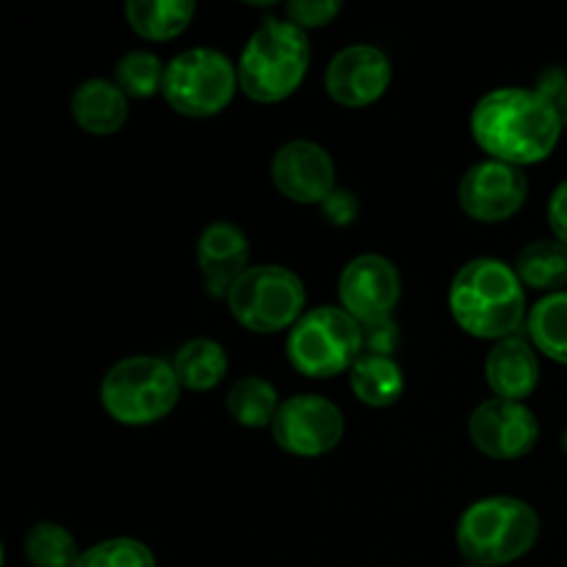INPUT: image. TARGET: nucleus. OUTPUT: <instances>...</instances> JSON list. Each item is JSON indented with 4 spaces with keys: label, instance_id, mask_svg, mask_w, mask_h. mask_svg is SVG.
<instances>
[{
    "label": "nucleus",
    "instance_id": "1",
    "mask_svg": "<svg viewBox=\"0 0 567 567\" xmlns=\"http://www.w3.org/2000/svg\"><path fill=\"white\" fill-rule=\"evenodd\" d=\"M557 103L537 89L507 86L485 94L471 114L476 144L496 161L513 166L540 164L563 136Z\"/></svg>",
    "mask_w": 567,
    "mask_h": 567
},
{
    "label": "nucleus",
    "instance_id": "2",
    "mask_svg": "<svg viewBox=\"0 0 567 567\" xmlns=\"http://www.w3.org/2000/svg\"><path fill=\"white\" fill-rule=\"evenodd\" d=\"M454 321L468 336L502 341L518 336L526 316V286L518 271L498 258H474L454 275L449 288Z\"/></svg>",
    "mask_w": 567,
    "mask_h": 567
},
{
    "label": "nucleus",
    "instance_id": "3",
    "mask_svg": "<svg viewBox=\"0 0 567 567\" xmlns=\"http://www.w3.org/2000/svg\"><path fill=\"white\" fill-rule=\"evenodd\" d=\"M310 64L308 31L282 17H266L238 59V86L258 103H280L305 81Z\"/></svg>",
    "mask_w": 567,
    "mask_h": 567
},
{
    "label": "nucleus",
    "instance_id": "4",
    "mask_svg": "<svg viewBox=\"0 0 567 567\" xmlns=\"http://www.w3.org/2000/svg\"><path fill=\"white\" fill-rule=\"evenodd\" d=\"M540 537V515L515 496L471 504L457 524V548L471 565L498 567L526 557Z\"/></svg>",
    "mask_w": 567,
    "mask_h": 567
},
{
    "label": "nucleus",
    "instance_id": "5",
    "mask_svg": "<svg viewBox=\"0 0 567 567\" xmlns=\"http://www.w3.org/2000/svg\"><path fill=\"white\" fill-rule=\"evenodd\" d=\"M175 365L155 354H133L111 365L100 385L105 413L122 426H147L166 419L181 399Z\"/></svg>",
    "mask_w": 567,
    "mask_h": 567
},
{
    "label": "nucleus",
    "instance_id": "6",
    "mask_svg": "<svg viewBox=\"0 0 567 567\" xmlns=\"http://www.w3.org/2000/svg\"><path fill=\"white\" fill-rule=\"evenodd\" d=\"M286 354L299 374L327 380L352 371L363 354V327L343 308L308 310L288 332Z\"/></svg>",
    "mask_w": 567,
    "mask_h": 567
},
{
    "label": "nucleus",
    "instance_id": "7",
    "mask_svg": "<svg viewBox=\"0 0 567 567\" xmlns=\"http://www.w3.org/2000/svg\"><path fill=\"white\" fill-rule=\"evenodd\" d=\"M236 89L238 66L221 50L188 48L166 64L161 94L177 114L208 120L230 105Z\"/></svg>",
    "mask_w": 567,
    "mask_h": 567
},
{
    "label": "nucleus",
    "instance_id": "8",
    "mask_svg": "<svg viewBox=\"0 0 567 567\" xmlns=\"http://www.w3.org/2000/svg\"><path fill=\"white\" fill-rule=\"evenodd\" d=\"M233 319L255 336L288 330L305 316V286L291 269L277 264L249 266L227 293Z\"/></svg>",
    "mask_w": 567,
    "mask_h": 567
},
{
    "label": "nucleus",
    "instance_id": "9",
    "mask_svg": "<svg viewBox=\"0 0 567 567\" xmlns=\"http://www.w3.org/2000/svg\"><path fill=\"white\" fill-rule=\"evenodd\" d=\"M271 435L277 446L293 457H321L341 443L343 413L330 399L299 393L280 404Z\"/></svg>",
    "mask_w": 567,
    "mask_h": 567
},
{
    "label": "nucleus",
    "instance_id": "10",
    "mask_svg": "<svg viewBox=\"0 0 567 567\" xmlns=\"http://www.w3.org/2000/svg\"><path fill=\"white\" fill-rule=\"evenodd\" d=\"M529 197V177L520 166L487 158L471 166L457 186L460 208L476 221H504L518 214Z\"/></svg>",
    "mask_w": 567,
    "mask_h": 567
},
{
    "label": "nucleus",
    "instance_id": "11",
    "mask_svg": "<svg viewBox=\"0 0 567 567\" xmlns=\"http://www.w3.org/2000/svg\"><path fill=\"white\" fill-rule=\"evenodd\" d=\"M468 435L485 457L518 460L537 446L540 424L524 402L487 399L471 413Z\"/></svg>",
    "mask_w": 567,
    "mask_h": 567
},
{
    "label": "nucleus",
    "instance_id": "12",
    "mask_svg": "<svg viewBox=\"0 0 567 567\" xmlns=\"http://www.w3.org/2000/svg\"><path fill=\"white\" fill-rule=\"evenodd\" d=\"M338 297L341 308L360 324L391 319L402 299V277L382 255H358L341 271Z\"/></svg>",
    "mask_w": 567,
    "mask_h": 567
},
{
    "label": "nucleus",
    "instance_id": "13",
    "mask_svg": "<svg viewBox=\"0 0 567 567\" xmlns=\"http://www.w3.org/2000/svg\"><path fill=\"white\" fill-rule=\"evenodd\" d=\"M391 59L377 44H349L338 50L324 72V89L336 103L363 109L391 86Z\"/></svg>",
    "mask_w": 567,
    "mask_h": 567
},
{
    "label": "nucleus",
    "instance_id": "14",
    "mask_svg": "<svg viewBox=\"0 0 567 567\" xmlns=\"http://www.w3.org/2000/svg\"><path fill=\"white\" fill-rule=\"evenodd\" d=\"M271 181L293 203L321 205L336 192V161L321 144L293 138L271 158Z\"/></svg>",
    "mask_w": 567,
    "mask_h": 567
},
{
    "label": "nucleus",
    "instance_id": "15",
    "mask_svg": "<svg viewBox=\"0 0 567 567\" xmlns=\"http://www.w3.org/2000/svg\"><path fill=\"white\" fill-rule=\"evenodd\" d=\"M249 241L233 221H210L197 238V266L210 297H225L249 269Z\"/></svg>",
    "mask_w": 567,
    "mask_h": 567
},
{
    "label": "nucleus",
    "instance_id": "16",
    "mask_svg": "<svg viewBox=\"0 0 567 567\" xmlns=\"http://www.w3.org/2000/svg\"><path fill=\"white\" fill-rule=\"evenodd\" d=\"M485 380L496 399L524 402L540 382V360L529 338L509 336L496 341L485 363Z\"/></svg>",
    "mask_w": 567,
    "mask_h": 567
},
{
    "label": "nucleus",
    "instance_id": "17",
    "mask_svg": "<svg viewBox=\"0 0 567 567\" xmlns=\"http://www.w3.org/2000/svg\"><path fill=\"white\" fill-rule=\"evenodd\" d=\"M127 94L105 78H89L72 92V120L92 136H111L127 122Z\"/></svg>",
    "mask_w": 567,
    "mask_h": 567
},
{
    "label": "nucleus",
    "instance_id": "18",
    "mask_svg": "<svg viewBox=\"0 0 567 567\" xmlns=\"http://www.w3.org/2000/svg\"><path fill=\"white\" fill-rule=\"evenodd\" d=\"M197 6L192 0H127L125 17L127 25L144 39L166 42L181 37L192 22Z\"/></svg>",
    "mask_w": 567,
    "mask_h": 567
},
{
    "label": "nucleus",
    "instance_id": "19",
    "mask_svg": "<svg viewBox=\"0 0 567 567\" xmlns=\"http://www.w3.org/2000/svg\"><path fill=\"white\" fill-rule=\"evenodd\" d=\"M354 396L369 408H391L404 393V371L393 358L380 354H360L349 371Z\"/></svg>",
    "mask_w": 567,
    "mask_h": 567
},
{
    "label": "nucleus",
    "instance_id": "20",
    "mask_svg": "<svg viewBox=\"0 0 567 567\" xmlns=\"http://www.w3.org/2000/svg\"><path fill=\"white\" fill-rule=\"evenodd\" d=\"M175 374L188 391H210L227 374V352L214 338H192L172 358Z\"/></svg>",
    "mask_w": 567,
    "mask_h": 567
},
{
    "label": "nucleus",
    "instance_id": "21",
    "mask_svg": "<svg viewBox=\"0 0 567 567\" xmlns=\"http://www.w3.org/2000/svg\"><path fill=\"white\" fill-rule=\"evenodd\" d=\"M515 271L526 288L559 293V288L567 286V244L559 238L526 244L515 260Z\"/></svg>",
    "mask_w": 567,
    "mask_h": 567
},
{
    "label": "nucleus",
    "instance_id": "22",
    "mask_svg": "<svg viewBox=\"0 0 567 567\" xmlns=\"http://www.w3.org/2000/svg\"><path fill=\"white\" fill-rule=\"evenodd\" d=\"M280 404L277 388L264 377H244V380L233 382V388L227 391V413L247 430H264V426L275 424Z\"/></svg>",
    "mask_w": 567,
    "mask_h": 567
},
{
    "label": "nucleus",
    "instance_id": "23",
    "mask_svg": "<svg viewBox=\"0 0 567 567\" xmlns=\"http://www.w3.org/2000/svg\"><path fill=\"white\" fill-rule=\"evenodd\" d=\"M526 332L537 352L567 365V291L548 293L526 319Z\"/></svg>",
    "mask_w": 567,
    "mask_h": 567
},
{
    "label": "nucleus",
    "instance_id": "24",
    "mask_svg": "<svg viewBox=\"0 0 567 567\" xmlns=\"http://www.w3.org/2000/svg\"><path fill=\"white\" fill-rule=\"evenodd\" d=\"M22 551L33 567H72L81 557L72 532L61 524H53V520L31 526L25 540H22Z\"/></svg>",
    "mask_w": 567,
    "mask_h": 567
},
{
    "label": "nucleus",
    "instance_id": "25",
    "mask_svg": "<svg viewBox=\"0 0 567 567\" xmlns=\"http://www.w3.org/2000/svg\"><path fill=\"white\" fill-rule=\"evenodd\" d=\"M164 61L150 50H131L114 66V83L133 100L153 97L164 89Z\"/></svg>",
    "mask_w": 567,
    "mask_h": 567
},
{
    "label": "nucleus",
    "instance_id": "26",
    "mask_svg": "<svg viewBox=\"0 0 567 567\" xmlns=\"http://www.w3.org/2000/svg\"><path fill=\"white\" fill-rule=\"evenodd\" d=\"M72 567H158L153 551L144 543L131 540V537H114L103 540L83 551Z\"/></svg>",
    "mask_w": 567,
    "mask_h": 567
},
{
    "label": "nucleus",
    "instance_id": "27",
    "mask_svg": "<svg viewBox=\"0 0 567 567\" xmlns=\"http://www.w3.org/2000/svg\"><path fill=\"white\" fill-rule=\"evenodd\" d=\"M341 0H291L286 6V14L293 25H299L302 31L308 28H324L341 14Z\"/></svg>",
    "mask_w": 567,
    "mask_h": 567
},
{
    "label": "nucleus",
    "instance_id": "28",
    "mask_svg": "<svg viewBox=\"0 0 567 567\" xmlns=\"http://www.w3.org/2000/svg\"><path fill=\"white\" fill-rule=\"evenodd\" d=\"M363 327V354H380V358H391L393 352L402 343V336H399V324L391 319H380L371 321V324H360Z\"/></svg>",
    "mask_w": 567,
    "mask_h": 567
},
{
    "label": "nucleus",
    "instance_id": "29",
    "mask_svg": "<svg viewBox=\"0 0 567 567\" xmlns=\"http://www.w3.org/2000/svg\"><path fill=\"white\" fill-rule=\"evenodd\" d=\"M321 214H324V219L330 221V225L349 227L358 219L360 203L352 192H347V188H336V192L321 203Z\"/></svg>",
    "mask_w": 567,
    "mask_h": 567
},
{
    "label": "nucleus",
    "instance_id": "30",
    "mask_svg": "<svg viewBox=\"0 0 567 567\" xmlns=\"http://www.w3.org/2000/svg\"><path fill=\"white\" fill-rule=\"evenodd\" d=\"M548 225H551L554 238L567 244V181L559 183L548 199Z\"/></svg>",
    "mask_w": 567,
    "mask_h": 567
},
{
    "label": "nucleus",
    "instance_id": "31",
    "mask_svg": "<svg viewBox=\"0 0 567 567\" xmlns=\"http://www.w3.org/2000/svg\"><path fill=\"white\" fill-rule=\"evenodd\" d=\"M557 109H559V116H563V125L567 127V86H565V92L557 97Z\"/></svg>",
    "mask_w": 567,
    "mask_h": 567
},
{
    "label": "nucleus",
    "instance_id": "32",
    "mask_svg": "<svg viewBox=\"0 0 567 567\" xmlns=\"http://www.w3.org/2000/svg\"><path fill=\"white\" fill-rule=\"evenodd\" d=\"M465 567H480V565H465Z\"/></svg>",
    "mask_w": 567,
    "mask_h": 567
}]
</instances>
